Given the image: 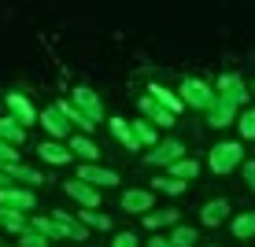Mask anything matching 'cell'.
I'll list each match as a JSON object with an SVG mask.
<instances>
[{"label":"cell","mask_w":255,"mask_h":247,"mask_svg":"<svg viewBox=\"0 0 255 247\" xmlns=\"http://www.w3.org/2000/svg\"><path fill=\"white\" fill-rule=\"evenodd\" d=\"M207 166H211V173H218V177L233 173L237 166H244V144L241 140H218V144L207 152Z\"/></svg>","instance_id":"obj_1"},{"label":"cell","mask_w":255,"mask_h":247,"mask_svg":"<svg viewBox=\"0 0 255 247\" xmlns=\"http://www.w3.org/2000/svg\"><path fill=\"white\" fill-rule=\"evenodd\" d=\"M178 96H181V103L185 107H192V111H211V103H215V89L204 82V78H181V89H178Z\"/></svg>","instance_id":"obj_2"},{"label":"cell","mask_w":255,"mask_h":247,"mask_svg":"<svg viewBox=\"0 0 255 247\" xmlns=\"http://www.w3.org/2000/svg\"><path fill=\"white\" fill-rule=\"evenodd\" d=\"M181 159H185V144H181V140H174V137H166V140H159V144L144 155V163H148V166H166V170H170V166L181 163Z\"/></svg>","instance_id":"obj_3"},{"label":"cell","mask_w":255,"mask_h":247,"mask_svg":"<svg viewBox=\"0 0 255 247\" xmlns=\"http://www.w3.org/2000/svg\"><path fill=\"white\" fill-rule=\"evenodd\" d=\"M215 96L230 100L233 107L241 111L244 103H248V96H252V92H248V85H244V78H241V74H222V78L215 82Z\"/></svg>","instance_id":"obj_4"},{"label":"cell","mask_w":255,"mask_h":247,"mask_svg":"<svg viewBox=\"0 0 255 247\" xmlns=\"http://www.w3.org/2000/svg\"><path fill=\"white\" fill-rule=\"evenodd\" d=\"M70 103H74V107L82 111L93 126H100V122H104V103H100V96H96L89 85H78V89L70 92Z\"/></svg>","instance_id":"obj_5"},{"label":"cell","mask_w":255,"mask_h":247,"mask_svg":"<svg viewBox=\"0 0 255 247\" xmlns=\"http://www.w3.org/2000/svg\"><path fill=\"white\" fill-rule=\"evenodd\" d=\"M119 207L126 210V214H140V218H144V214L155 210V192L152 188H126L119 196Z\"/></svg>","instance_id":"obj_6"},{"label":"cell","mask_w":255,"mask_h":247,"mask_svg":"<svg viewBox=\"0 0 255 247\" xmlns=\"http://www.w3.org/2000/svg\"><path fill=\"white\" fill-rule=\"evenodd\" d=\"M78 181H85L89 188H115L119 184V173L115 170H108V166H100V163H82L78 166Z\"/></svg>","instance_id":"obj_7"},{"label":"cell","mask_w":255,"mask_h":247,"mask_svg":"<svg viewBox=\"0 0 255 247\" xmlns=\"http://www.w3.org/2000/svg\"><path fill=\"white\" fill-rule=\"evenodd\" d=\"M0 207L26 214V210H33V207H37V196H33L30 188H19V184H4V188H0Z\"/></svg>","instance_id":"obj_8"},{"label":"cell","mask_w":255,"mask_h":247,"mask_svg":"<svg viewBox=\"0 0 255 247\" xmlns=\"http://www.w3.org/2000/svg\"><path fill=\"white\" fill-rule=\"evenodd\" d=\"M4 103H7V114H11V118L19 122L22 129H26V126H33V122H37V114H41V111L22 96V92H7V96H4Z\"/></svg>","instance_id":"obj_9"},{"label":"cell","mask_w":255,"mask_h":247,"mask_svg":"<svg viewBox=\"0 0 255 247\" xmlns=\"http://www.w3.org/2000/svg\"><path fill=\"white\" fill-rule=\"evenodd\" d=\"M37 126H45V129H48V137H52V140H59V144L74 137V133H70V122L56 111V103H52V107H45V111L37 114Z\"/></svg>","instance_id":"obj_10"},{"label":"cell","mask_w":255,"mask_h":247,"mask_svg":"<svg viewBox=\"0 0 255 247\" xmlns=\"http://www.w3.org/2000/svg\"><path fill=\"white\" fill-rule=\"evenodd\" d=\"M63 192H67V196L74 199L82 210H100V192L89 188L85 181H78V177H74V181H63Z\"/></svg>","instance_id":"obj_11"},{"label":"cell","mask_w":255,"mask_h":247,"mask_svg":"<svg viewBox=\"0 0 255 247\" xmlns=\"http://www.w3.org/2000/svg\"><path fill=\"white\" fill-rule=\"evenodd\" d=\"M137 111H140V118H144V122H152V126H163V129H170L174 122H178V118H174L170 111H163V107H159V103H155V100H152L148 92H144V96L137 100Z\"/></svg>","instance_id":"obj_12"},{"label":"cell","mask_w":255,"mask_h":247,"mask_svg":"<svg viewBox=\"0 0 255 247\" xmlns=\"http://www.w3.org/2000/svg\"><path fill=\"white\" fill-rule=\"evenodd\" d=\"M207 126L211 129L237 126V107H233L230 100H222V96H215V103H211V111H207Z\"/></svg>","instance_id":"obj_13"},{"label":"cell","mask_w":255,"mask_h":247,"mask_svg":"<svg viewBox=\"0 0 255 247\" xmlns=\"http://www.w3.org/2000/svg\"><path fill=\"white\" fill-rule=\"evenodd\" d=\"M230 210H233L230 199H222V196H218V199H207L204 207H200V225H207V229L222 225L226 218H230Z\"/></svg>","instance_id":"obj_14"},{"label":"cell","mask_w":255,"mask_h":247,"mask_svg":"<svg viewBox=\"0 0 255 247\" xmlns=\"http://www.w3.org/2000/svg\"><path fill=\"white\" fill-rule=\"evenodd\" d=\"M148 96H152V100L159 103L163 111H170L174 118H178V114L185 111V103H181V96H178V92H170V89H166V85H159V82H152V85H148Z\"/></svg>","instance_id":"obj_15"},{"label":"cell","mask_w":255,"mask_h":247,"mask_svg":"<svg viewBox=\"0 0 255 247\" xmlns=\"http://www.w3.org/2000/svg\"><path fill=\"white\" fill-rule=\"evenodd\" d=\"M37 155H41V163H52V166H67V163H74L70 148H67V144H59V140H45V144H37Z\"/></svg>","instance_id":"obj_16"},{"label":"cell","mask_w":255,"mask_h":247,"mask_svg":"<svg viewBox=\"0 0 255 247\" xmlns=\"http://www.w3.org/2000/svg\"><path fill=\"white\" fill-rule=\"evenodd\" d=\"M0 173H4L7 181H22V184H45V173L41 170H30V166H22V163H7V166H0Z\"/></svg>","instance_id":"obj_17"},{"label":"cell","mask_w":255,"mask_h":247,"mask_svg":"<svg viewBox=\"0 0 255 247\" xmlns=\"http://www.w3.org/2000/svg\"><path fill=\"white\" fill-rule=\"evenodd\" d=\"M67 148H70V155L82 159V163H96V159H100V148H96V140H93V137L74 133V137L67 140Z\"/></svg>","instance_id":"obj_18"},{"label":"cell","mask_w":255,"mask_h":247,"mask_svg":"<svg viewBox=\"0 0 255 247\" xmlns=\"http://www.w3.org/2000/svg\"><path fill=\"white\" fill-rule=\"evenodd\" d=\"M144 222V229L148 233H155V229H166V225H181V210H174V207H166V210H152V214H144L140 218Z\"/></svg>","instance_id":"obj_19"},{"label":"cell","mask_w":255,"mask_h":247,"mask_svg":"<svg viewBox=\"0 0 255 247\" xmlns=\"http://www.w3.org/2000/svg\"><path fill=\"white\" fill-rule=\"evenodd\" d=\"M56 111H59V114H63V118L70 122V126H78V129H82V137H89V133H93V129H96V126H93V122H89V118H85V114H82V111H78V107H74V103H70V100H59V103H56Z\"/></svg>","instance_id":"obj_20"},{"label":"cell","mask_w":255,"mask_h":247,"mask_svg":"<svg viewBox=\"0 0 255 247\" xmlns=\"http://www.w3.org/2000/svg\"><path fill=\"white\" fill-rule=\"evenodd\" d=\"M230 229L237 240H255V210H241L230 218Z\"/></svg>","instance_id":"obj_21"},{"label":"cell","mask_w":255,"mask_h":247,"mask_svg":"<svg viewBox=\"0 0 255 247\" xmlns=\"http://www.w3.org/2000/svg\"><path fill=\"white\" fill-rule=\"evenodd\" d=\"M108 126H111V137H115L119 144L126 148V152H140V144H137V137H133V129H129L126 118H111Z\"/></svg>","instance_id":"obj_22"},{"label":"cell","mask_w":255,"mask_h":247,"mask_svg":"<svg viewBox=\"0 0 255 247\" xmlns=\"http://www.w3.org/2000/svg\"><path fill=\"white\" fill-rule=\"evenodd\" d=\"M0 140H4V144H11V148H19L22 140H26V129L11 118V114H4V118H0Z\"/></svg>","instance_id":"obj_23"},{"label":"cell","mask_w":255,"mask_h":247,"mask_svg":"<svg viewBox=\"0 0 255 247\" xmlns=\"http://www.w3.org/2000/svg\"><path fill=\"white\" fill-rule=\"evenodd\" d=\"M0 229H7V233H26L30 229V218L19 214V210H7V207H0Z\"/></svg>","instance_id":"obj_24"},{"label":"cell","mask_w":255,"mask_h":247,"mask_svg":"<svg viewBox=\"0 0 255 247\" xmlns=\"http://www.w3.org/2000/svg\"><path fill=\"white\" fill-rule=\"evenodd\" d=\"M129 129H133V137H137V144H140V148H155V144H159V133H155L152 122L137 118V122H129Z\"/></svg>","instance_id":"obj_25"},{"label":"cell","mask_w":255,"mask_h":247,"mask_svg":"<svg viewBox=\"0 0 255 247\" xmlns=\"http://www.w3.org/2000/svg\"><path fill=\"white\" fill-rule=\"evenodd\" d=\"M166 173H170L174 181H185V184H189L192 177H200V163H196V159H189V155H185L181 163H174V166H170Z\"/></svg>","instance_id":"obj_26"},{"label":"cell","mask_w":255,"mask_h":247,"mask_svg":"<svg viewBox=\"0 0 255 247\" xmlns=\"http://www.w3.org/2000/svg\"><path fill=\"white\" fill-rule=\"evenodd\" d=\"M74 218H78V225H82V229H104V233L111 229V218L100 214V210H78Z\"/></svg>","instance_id":"obj_27"},{"label":"cell","mask_w":255,"mask_h":247,"mask_svg":"<svg viewBox=\"0 0 255 247\" xmlns=\"http://www.w3.org/2000/svg\"><path fill=\"white\" fill-rule=\"evenodd\" d=\"M189 184L185 181H174L170 173H159V177H152V192H163V196H181Z\"/></svg>","instance_id":"obj_28"},{"label":"cell","mask_w":255,"mask_h":247,"mask_svg":"<svg viewBox=\"0 0 255 247\" xmlns=\"http://www.w3.org/2000/svg\"><path fill=\"white\" fill-rule=\"evenodd\" d=\"M166 240H170L174 247H196V240H200V236H196V229H192V225H174Z\"/></svg>","instance_id":"obj_29"},{"label":"cell","mask_w":255,"mask_h":247,"mask_svg":"<svg viewBox=\"0 0 255 247\" xmlns=\"http://www.w3.org/2000/svg\"><path fill=\"white\" fill-rule=\"evenodd\" d=\"M237 133H241L244 140H255V107L237 114Z\"/></svg>","instance_id":"obj_30"},{"label":"cell","mask_w":255,"mask_h":247,"mask_svg":"<svg viewBox=\"0 0 255 247\" xmlns=\"http://www.w3.org/2000/svg\"><path fill=\"white\" fill-rule=\"evenodd\" d=\"M19 247H48V240L41 233H33V229H26V233L19 236Z\"/></svg>","instance_id":"obj_31"},{"label":"cell","mask_w":255,"mask_h":247,"mask_svg":"<svg viewBox=\"0 0 255 247\" xmlns=\"http://www.w3.org/2000/svg\"><path fill=\"white\" fill-rule=\"evenodd\" d=\"M7 163H19V148H11V144L0 140V166H7Z\"/></svg>","instance_id":"obj_32"},{"label":"cell","mask_w":255,"mask_h":247,"mask_svg":"<svg viewBox=\"0 0 255 247\" xmlns=\"http://www.w3.org/2000/svg\"><path fill=\"white\" fill-rule=\"evenodd\" d=\"M241 177H244V184L255 192V159H244V166H241Z\"/></svg>","instance_id":"obj_33"},{"label":"cell","mask_w":255,"mask_h":247,"mask_svg":"<svg viewBox=\"0 0 255 247\" xmlns=\"http://www.w3.org/2000/svg\"><path fill=\"white\" fill-rule=\"evenodd\" d=\"M111 247H140V240H137V233H119L111 240Z\"/></svg>","instance_id":"obj_34"},{"label":"cell","mask_w":255,"mask_h":247,"mask_svg":"<svg viewBox=\"0 0 255 247\" xmlns=\"http://www.w3.org/2000/svg\"><path fill=\"white\" fill-rule=\"evenodd\" d=\"M148 247H174V244L166 240V236H152V240H148Z\"/></svg>","instance_id":"obj_35"},{"label":"cell","mask_w":255,"mask_h":247,"mask_svg":"<svg viewBox=\"0 0 255 247\" xmlns=\"http://www.w3.org/2000/svg\"><path fill=\"white\" fill-rule=\"evenodd\" d=\"M4 184H7V177H4V173H0V188H4Z\"/></svg>","instance_id":"obj_36"},{"label":"cell","mask_w":255,"mask_h":247,"mask_svg":"<svg viewBox=\"0 0 255 247\" xmlns=\"http://www.w3.org/2000/svg\"><path fill=\"white\" fill-rule=\"evenodd\" d=\"M207 247H218V244H207Z\"/></svg>","instance_id":"obj_37"},{"label":"cell","mask_w":255,"mask_h":247,"mask_svg":"<svg viewBox=\"0 0 255 247\" xmlns=\"http://www.w3.org/2000/svg\"><path fill=\"white\" fill-rule=\"evenodd\" d=\"M0 247H4V244H0Z\"/></svg>","instance_id":"obj_38"},{"label":"cell","mask_w":255,"mask_h":247,"mask_svg":"<svg viewBox=\"0 0 255 247\" xmlns=\"http://www.w3.org/2000/svg\"><path fill=\"white\" fill-rule=\"evenodd\" d=\"M252 92H255V89H252Z\"/></svg>","instance_id":"obj_39"}]
</instances>
